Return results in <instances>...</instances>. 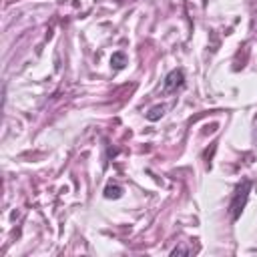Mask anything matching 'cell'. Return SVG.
<instances>
[{"label":"cell","instance_id":"6da1fadb","mask_svg":"<svg viewBox=\"0 0 257 257\" xmlns=\"http://www.w3.org/2000/svg\"><path fill=\"white\" fill-rule=\"evenodd\" d=\"M249 191H251V181H249V179H245L243 183L237 185L235 195H233V201H231V205H229V213H231V219H233V221L239 219V215H241V211H243V207H245V203H247Z\"/></svg>","mask_w":257,"mask_h":257},{"label":"cell","instance_id":"5b68a950","mask_svg":"<svg viewBox=\"0 0 257 257\" xmlns=\"http://www.w3.org/2000/svg\"><path fill=\"white\" fill-rule=\"evenodd\" d=\"M163 112H165V106H153V108L149 110L147 118H149V120H157L159 116H163Z\"/></svg>","mask_w":257,"mask_h":257},{"label":"cell","instance_id":"277c9868","mask_svg":"<svg viewBox=\"0 0 257 257\" xmlns=\"http://www.w3.org/2000/svg\"><path fill=\"white\" fill-rule=\"evenodd\" d=\"M120 193H122V189H120L118 185H108V187L104 189V197H106V199H118Z\"/></svg>","mask_w":257,"mask_h":257},{"label":"cell","instance_id":"3957f363","mask_svg":"<svg viewBox=\"0 0 257 257\" xmlns=\"http://www.w3.org/2000/svg\"><path fill=\"white\" fill-rule=\"evenodd\" d=\"M124 62H126V56H124L122 52H114L112 58H110V64H112L116 70H120V68L124 66Z\"/></svg>","mask_w":257,"mask_h":257},{"label":"cell","instance_id":"7a4b0ae2","mask_svg":"<svg viewBox=\"0 0 257 257\" xmlns=\"http://www.w3.org/2000/svg\"><path fill=\"white\" fill-rule=\"evenodd\" d=\"M183 80H185V74H183L181 68L171 70V72L165 76V82H163V94H171V92H175L179 86H183Z\"/></svg>","mask_w":257,"mask_h":257}]
</instances>
